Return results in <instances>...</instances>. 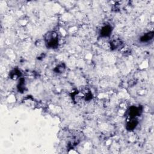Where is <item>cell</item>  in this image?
Instances as JSON below:
<instances>
[{
    "label": "cell",
    "instance_id": "1",
    "mask_svg": "<svg viewBox=\"0 0 154 154\" xmlns=\"http://www.w3.org/2000/svg\"><path fill=\"white\" fill-rule=\"evenodd\" d=\"M45 44L48 48L55 49L59 45V35L56 31L47 32L45 36Z\"/></svg>",
    "mask_w": 154,
    "mask_h": 154
},
{
    "label": "cell",
    "instance_id": "2",
    "mask_svg": "<svg viewBox=\"0 0 154 154\" xmlns=\"http://www.w3.org/2000/svg\"><path fill=\"white\" fill-rule=\"evenodd\" d=\"M141 112L142 109L140 107L132 106L128 109V115L130 119H134L137 116H139Z\"/></svg>",
    "mask_w": 154,
    "mask_h": 154
},
{
    "label": "cell",
    "instance_id": "3",
    "mask_svg": "<svg viewBox=\"0 0 154 154\" xmlns=\"http://www.w3.org/2000/svg\"><path fill=\"white\" fill-rule=\"evenodd\" d=\"M113 31V28L110 25H104L101 30V36L102 37H108L111 35Z\"/></svg>",
    "mask_w": 154,
    "mask_h": 154
},
{
    "label": "cell",
    "instance_id": "4",
    "mask_svg": "<svg viewBox=\"0 0 154 154\" xmlns=\"http://www.w3.org/2000/svg\"><path fill=\"white\" fill-rule=\"evenodd\" d=\"M123 42L120 39L114 38L110 42V48L112 49H117L120 47H122Z\"/></svg>",
    "mask_w": 154,
    "mask_h": 154
},
{
    "label": "cell",
    "instance_id": "5",
    "mask_svg": "<svg viewBox=\"0 0 154 154\" xmlns=\"http://www.w3.org/2000/svg\"><path fill=\"white\" fill-rule=\"evenodd\" d=\"M138 125V121L135 118L131 119L126 125V129L129 131H133Z\"/></svg>",
    "mask_w": 154,
    "mask_h": 154
},
{
    "label": "cell",
    "instance_id": "6",
    "mask_svg": "<svg viewBox=\"0 0 154 154\" xmlns=\"http://www.w3.org/2000/svg\"><path fill=\"white\" fill-rule=\"evenodd\" d=\"M154 36V32L153 31H150L143 35L140 39V40L141 42H148L151 40L153 39Z\"/></svg>",
    "mask_w": 154,
    "mask_h": 154
},
{
    "label": "cell",
    "instance_id": "7",
    "mask_svg": "<svg viewBox=\"0 0 154 154\" xmlns=\"http://www.w3.org/2000/svg\"><path fill=\"white\" fill-rule=\"evenodd\" d=\"M10 76L11 78L14 80H18L19 78H20V72L18 69H13V71H11L10 73Z\"/></svg>",
    "mask_w": 154,
    "mask_h": 154
},
{
    "label": "cell",
    "instance_id": "8",
    "mask_svg": "<svg viewBox=\"0 0 154 154\" xmlns=\"http://www.w3.org/2000/svg\"><path fill=\"white\" fill-rule=\"evenodd\" d=\"M18 90L20 92H24L25 90V80L23 78H20V82L18 86Z\"/></svg>",
    "mask_w": 154,
    "mask_h": 154
},
{
    "label": "cell",
    "instance_id": "9",
    "mask_svg": "<svg viewBox=\"0 0 154 154\" xmlns=\"http://www.w3.org/2000/svg\"><path fill=\"white\" fill-rule=\"evenodd\" d=\"M65 70V66L64 64H60L55 68L54 71L56 73H63Z\"/></svg>",
    "mask_w": 154,
    "mask_h": 154
}]
</instances>
